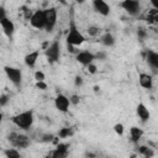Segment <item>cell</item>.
<instances>
[{"label": "cell", "instance_id": "cell-5", "mask_svg": "<svg viewBox=\"0 0 158 158\" xmlns=\"http://www.w3.org/2000/svg\"><path fill=\"white\" fill-rule=\"evenodd\" d=\"M9 141L16 149L17 148H26L30 144V138L27 136L21 135V133H16V132H12L9 136Z\"/></svg>", "mask_w": 158, "mask_h": 158}, {"label": "cell", "instance_id": "cell-13", "mask_svg": "<svg viewBox=\"0 0 158 158\" xmlns=\"http://www.w3.org/2000/svg\"><path fill=\"white\" fill-rule=\"evenodd\" d=\"M0 26H1L2 31H4V33H5L9 38H11L12 35H14V32H15V25H14V22H12L9 17H6V19H4V20L0 22Z\"/></svg>", "mask_w": 158, "mask_h": 158}, {"label": "cell", "instance_id": "cell-14", "mask_svg": "<svg viewBox=\"0 0 158 158\" xmlns=\"http://www.w3.org/2000/svg\"><path fill=\"white\" fill-rule=\"evenodd\" d=\"M138 83L144 89H152V86H153V78H152V75H149L147 73H141L138 75Z\"/></svg>", "mask_w": 158, "mask_h": 158}, {"label": "cell", "instance_id": "cell-11", "mask_svg": "<svg viewBox=\"0 0 158 158\" xmlns=\"http://www.w3.org/2000/svg\"><path fill=\"white\" fill-rule=\"evenodd\" d=\"M54 105H56V109L59 110L60 112H67L69 109V105H70L69 98H67L63 94H58L54 99Z\"/></svg>", "mask_w": 158, "mask_h": 158}, {"label": "cell", "instance_id": "cell-32", "mask_svg": "<svg viewBox=\"0 0 158 158\" xmlns=\"http://www.w3.org/2000/svg\"><path fill=\"white\" fill-rule=\"evenodd\" d=\"M95 58H98L100 60H104V59H106V53L105 52H99V53L95 54Z\"/></svg>", "mask_w": 158, "mask_h": 158}, {"label": "cell", "instance_id": "cell-17", "mask_svg": "<svg viewBox=\"0 0 158 158\" xmlns=\"http://www.w3.org/2000/svg\"><path fill=\"white\" fill-rule=\"evenodd\" d=\"M146 59H147L148 65H149L152 69H154V70L158 69V53H157V52H154V51H148Z\"/></svg>", "mask_w": 158, "mask_h": 158}, {"label": "cell", "instance_id": "cell-22", "mask_svg": "<svg viewBox=\"0 0 158 158\" xmlns=\"http://www.w3.org/2000/svg\"><path fill=\"white\" fill-rule=\"evenodd\" d=\"M86 32H88L89 36H91V37H96V36H99V35L101 33V28L98 27V26H89L88 30H86Z\"/></svg>", "mask_w": 158, "mask_h": 158}, {"label": "cell", "instance_id": "cell-15", "mask_svg": "<svg viewBox=\"0 0 158 158\" xmlns=\"http://www.w3.org/2000/svg\"><path fill=\"white\" fill-rule=\"evenodd\" d=\"M136 112H137V116H138L143 122L148 121L149 117H151L149 110H148L147 106H146L144 104H142V102H139V104L137 105V107H136Z\"/></svg>", "mask_w": 158, "mask_h": 158}, {"label": "cell", "instance_id": "cell-33", "mask_svg": "<svg viewBox=\"0 0 158 158\" xmlns=\"http://www.w3.org/2000/svg\"><path fill=\"white\" fill-rule=\"evenodd\" d=\"M4 19H6V10H5L2 6H0V22H1Z\"/></svg>", "mask_w": 158, "mask_h": 158}, {"label": "cell", "instance_id": "cell-3", "mask_svg": "<svg viewBox=\"0 0 158 158\" xmlns=\"http://www.w3.org/2000/svg\"><path fill=\"white\" fill-rule=\"evenodd\" d=\"M4 72H5L6 77H7V79L15 86H20L21 85V81H22V72L19 68L6 65V67H4Z\"/></svg>", "mask_w": 158, "mask_h": 158}, {"label": "cell", "instance_id": "cell-21", "mask_svg": "<svg viewBox=\"0 0 158 158\" xmlns=\"http://www.w3.org/2000/svg\"><path fill=\"white\" fill-rule=\"evenodd\" d=\"M4 154L6 158H21V154L16 148H6L4 151Z\"/></svg>", "mask_w": 158, "mask_h": 158}, {"label": "cell", "instance_id": "cell-18", "mask_svg": "<svg viewBox=\"0 0 158 158\" xmlns=\"http://www.w3.org/2000/svg\"><path fill=\"white\" fill-rule=\"evenodd\" d=\"M143 136V131L139 128V127H136V126H132L130 128V137H131V141L137 143Z\"/></svg>", "mask_w": 158, "mask_h": 158}, {"label": "cell", "instance_id": "cell-27", "mask_svg": "<svg viewBox=\"0 0 158 158\" xmlns=\"http://www.w3.org/2000/svg\"><path fill=\"white\" fill-rule=\"evenodd\" d=\"M83 84H84V79H83V78H81L80 75H77V77L74 78V85H75V86H79V88H80V86H81Z\"/></svg>", "mask_w": 158, "mask_h": 158}, {"label": "cell", "instance_id": "cell-8", "mask_svg": "<svg viewBox=\"0 0 158 158\" xmlns=\"http://www.w3.org/2000/svg\"><path fill=\"white\" fill-rule=\"evenodd\" d=\"M30 23L32 27L37 30H42L46 26V19H44V11L43 10H36L31 17H30Z\"/></svg>", "mask_w": 158, "mask_h": 158}, {"label": "cell", "instance_id": "cell-4", "mask_svg": "<svg viewBox=\"0 0 158 158\" xmlns=\"http://www.w3.org/2000/svg\"><path fill=\"white\" fill-rule=\"evenodd\" d=\"M59 56H60V44L58 41H53L46 48V57L49 63H54L59 60Z\"/></svg>", "mask_w": 158, "mask_h": 158}, {"label": "cell", "instance_id": "cell-19", "mask_svg": "<svg viewBox=\"0 0 158 158\" xmlns=\"http://www.w3.org/2000/svg\"><path fill=\"white\" fill-rule=\"evenodd\" d=\"M100 42L101 44H104L105 47H112L115 44V37L110 33V32H106L104 33L101 37H100Z\"/></svg>", "mask_w": 158, "mask_h": 158}, {"label": "cell", "instance_id": "cell-6", "mask_svg": "<svg viewBox=\"0 0 158 158\" xmlns=\"http://www.w3.org/2000/svg\"><path fill=\"white\" fill-rule=\"evenodd\" d=\"M120 6L131 16H137L141 11V4L137 0H123L121 1Z\"/></svg>", "mask_w": 158, "mask_h": 158}, {"label": "cell", "instance_id": "cell-34", "mask_svg": "<svg viewBox=\"0 0 158 158\" xmlns=\"http://www.w3.org/2000/svg\"><path fill=\"white\" fill-rule=\"evenodd\" d=\"M0 114H1V111H0Z\"/></svg>", "mask_w": 158, "mask_h": 158}, {"label": "cell", "instance_id": "cell-1", "mask_svg": "<svg viewBox=\"0 0 158 158\" xmlns=\"http://www.w3.org/2000/svg\"><path fill=\"white\" fill-rule=\"evenodd\" d=\"M33 112L31 110L20 112L17 115H15L12 117V122L16 127L21 128V130H28L32 125H33Z\"/></svg>", "mask_w": 158, "mask_h": 158}, {"label": "cell", "instance_id": "cell-2", "mask_svg": "<svg viewBox=\"0 0 158 158\" xmlns=\"http://www.w3.org/2000/svg\"><path fill=\"white\" fill-rule=\"evenodd\" d=\"M85 42V37L83 36L81 32H79V30H77L73 25L69 28V32L67 35V43L68 46H80L81 43Z\"/></svg>", "mask_w": 158, "mask_h": 158}, {"label": "cell", "instance_id": "cell-31", "mask_svg": "<svg viewBox=\"0 0 158 158\" xmlns=\"http://www.w3.org/2000/svg\"><path fill=\"white\" fill-rule=\"evenodd\" d=\"M36 86H37L38 89H41V90H46V89H47V84H46L44 81H37V83H36Z\"/></svg>", "mask_w": 158, "mask_h": 158}, {"label": "cell", "instance_id": "cell-26", "mask_svg": "<svg viewBox=\"0 0 158 158\" xmlns=\"http://www.w3.org/2000/svg\"><path fill=\"white\" fill-rule=\"evenodd\" d=\"M69 102L70 104H73V105H78L79 102H80V96L79 95H72L70 98H69Z\"/></svg>", "mask_w": 158, "mask_h": 158}, {"label": "cell", "instance_id": "cell-24", "mask_svg": "<svg viewBox=\"0 0 158 158\" xmlns=\"http://www.w3.org/2000/svg\"><path fill=\"white\" fill-rule=\"evenodd\" d=\"M114 131H115L118 136H122L123 132H125V127H123L122 123H116V125L114 126Z\"/></svg>", "mask_w": 158, "mask_h": 158}, {"label": "cell", "instance_id": "cell-12", "mask_svg": "<svg viewBox=\"0 0 158 158\" xmlns=\"http://www.w3.org/2000/svg\"><path fill=\"white\" fill-rule=\"evenodd\" d=\"M93 7L98 14H100L102 16H107L110 14V6L104 0H94L93 1Z\"/></svg>", "mask_w": 158, "mask_h": 158}, {"label": "cell", "instance_id": "cell-20", "mask_svg": "<svg viewBox=\"0 0 158 158\" xmlns=\"http://www.w3.org/2000/svg\"><path fill=\"white\" fill-rule=\"evenodd\" d=\"M138 153L143 158H152L154 156V151L151 147H147V146H139L138 147Z\"/></svg>", "mask_w": 158, "mask_h": 158}, {"label": "cell", "instance_id": "cell-10", "mask_svg": "<svg viewBox=\"0 0 158 158\" xmlns=\"http://www.w3.org/2000/svg\"><path fill=\"white\" fill-rule=\"evenodd\" d=\"M69 154V144L68 143H58L57 147L52 151L51 158H67Z\"/></svg>", "mask_w": 158, "mask_h": 158}, {"label": "cell", "instance_id": "cell-23", "mask_svg": "<svg viewBox=\"0 0 158 158\" xmlns=\"http://www.w3.org/2000/svg\"><path fill=\"white\" fill-rule=\"evenodd\" d=\"M73 135V130L70 128V127H64V128H62L59 132H58V136L60 137V138H67V137H69V136H72Z\"/></svg>", "mask_w": 158, "mask_h": 158}, {"label": "cell", "instance_id": "cell-9", "mask_svg": "<svg viewBox=\"0 0 158 158\" xmlns=\"http://www.w3.org/2000/svg\"><path fill=\"white\" fill-rule=\"evenodd\" d=\"M75 58H77V60H78L81 65L88 67L89 64H91V63L94 62V59H95V54H93V53L89 52V51H80V52L77 53Z\"/></svg>", "mask_w": 158, "mask_h": 158}, {"label": "cell", "instance_id": "cell-25", "mask_svg": "<svg viewBox=\"0 0 158 158\" xmlns=\"http://www.w3.org/2000/svg\"><path fill=\"white\" fill-rule=\"evenodd\" d=\"M35 79H36V81H44L46 75H44V73H43V72L37 70V72L35 73Z\"/></svg>", "mask_w": 158, "mask_h": 158}, {"label": "cell", "instance_id": "cell-16", "mask_svg": "<svg viewBox=\"0 0 158 158\" xmlns=\"http://www.w3.org/2000/svg\"><path fill=\"white\" fill-rule=\"evenodd\" d=\"M38 56H40V51H33V52H30L28 54L25 56L23 60H25V64L30 68H33L37 63V59H38Z\"/></svg>", "mask_w": 158, "mask_h": 158}, {"label": "cell", "instance_id": "cell-29", "mask_svg": "<svg viewBox=\"0 0 158 158\" xmlns=\"http://www.w3.org/2000/svg\"><path fill=\"white\" fill-rule=\"evenodd\" d=\"M53 138H54L53 135H43L42 138H41V141H42V142H52Z\"/></svg>", "mask_w": 158, "mask_h": 158}, {"label": "cell", "instance_id": "cell-7", "mask_svg": "<svg viewBox=\"0 0 158 158\" xmlns=\"http://www.w3.org/2000/svg\"><path fill=\"white\" fill-rule=\"evenodd\" d=\"M43 11H44V19H46L44 28H46V31L51 32L57 23V10L54 7H48Z\"/></svg>", "mask_w": 158, "mask_h": 158}, {"label": "cell", "instance_id": "cell-30", "mask_svg": "<svg viewBox=\"0 0 158 158\" xmlns=\"http://www.w3.org/2000/svg\"><path fill=\"white\" fill-rule=\"evenodd\" d=\"M86 69H88V72H89L90 74H95V73H96V70H98V69H96V65H95L94 63L89 64V65L86 67Z\"/></svg>", "mask_w": 158, "mask_h": 158}, {"label": "cell", "instance_id": "cell-28", "mask_svg": "<svg viewBox=\"0 0 158 158\" xmlns=\"http://www.w3.org/2000/svg\"><path fill=\"white\" fill-rule=\"evenodd\" d=\"M9 100H10V98H9L7 95H0V107L7 105Z\"/></svg>", "mask_w": 158, "mask_h": 158}]
</instances>
